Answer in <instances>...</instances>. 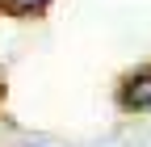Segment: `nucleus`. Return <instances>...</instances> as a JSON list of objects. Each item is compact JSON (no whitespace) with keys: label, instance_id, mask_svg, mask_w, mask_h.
Here are the masks:
<instances>
[{"label":"nucleus","instance_id":"nucleus-1","mask_svg":"<svg viewBox=\"0 0 151 147\" xmlns=\"http://www.w3.org/2000/svg\"><path fill=\"white\" fill-rule=\"evenodd\" d=\"M122 105L126 109H147L151 105V76H134L122 88Z\"/></svg>","mask_w":151,"mask_h":147},{"label":"nucleus","instance_id":"nucleus-2","mask_svg":"<svg viewBox=\"0 0 151 147\" xmlns=\"http://www.w3.org/2000/svg\"><path fill=\"white\" fill-rule=\"evenodd\" d=\"M50 0H4V9L17 13V17H29V13H42Z\"/></svg>","mask_w":151,"mask_h":147}]
</instances>
